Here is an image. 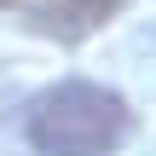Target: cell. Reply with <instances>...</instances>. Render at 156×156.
<instances>
[{"instance_id":"obj_1","label":"cell","mask_w":156,"mask_h":156,"mask_svg":"<svg viewBox=\"0 0 156 156\" xmlns=\"http://www.w3.org/2000/svg\"><path fill=\"white\" fill-rule=\"evenodd\" d=\"M133 133L122 93L98 81H58L29 110V145L41 156H116Z\"/></svg>"},{"instance_id":"obj_2","label":"cell","mask_w":156,"mask_h":156,"mask_svg":"<svg viewBox=\"0 0 156 156\" xmlns=\"http://www.w3.org/2000/svg\"><path fill=\"white\" fill-rule=\"evenodd\" d=\"M122 0H64V6H52L46 12V29L52 35H64V41H75V35H87V29H98V23H110V12H116Z\"/></svg>"}]
</instances>
